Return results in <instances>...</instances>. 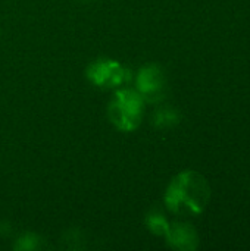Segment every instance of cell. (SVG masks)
Instances as JSON below:
<instances>
[{
	"label": "cell",
	"instance_id": "obj_1",
	"mask_svg": "<svg viewBox=\"0 0 250 251\" xmlns=\"http://www.w3.org/2000/svg\"><path fill=\"white\" fill-rule=\"evenodd\" d=\"M209 199V182L196 171H184L178 174L171 181L165 194L167 207L177 215H200L206 209Z\"/></svg>",
	"mask_w": 250,
	"mask_h": 251
},
{
	"label": "cell",
	"instance_id": "obj_2",
	"mask_svg": "<svg viewBox=\"0 0 250 251\" xmlns=\"http://www.w3.org/2000/svg\"><path fill=\"white\" fill-rule=\"evenodd\" d=\"M143 116V97L131 90H121L109 106V118L121 131H134Z\"/></svg>",
	"mask_w": 250,
	"mask_h": 251
},
{
	"label": "cell",
	"instance_id": "obj_3",
	"mask_svg": "<svg viewBox=\"0 0 250 251\" xmlns=\"http://www.w3.org/2000/svg\"><path fill=\"white\" fill-rule=\"evenodd\" d=\"M87 76L94 85L99 87H116L128 81V72L118 62L102 59L93 62L87 69Z\"/></svg>",
	"mask_w": 250,
	"mask_h": 251
},
{
	"label": "cell",
	"instance_id": "obj_4",
	"mask_svg": "<svg viewBox=\"0 0 250 251\" xmlns=\"http://www.w3.org/2000/svg\"><path fill=\"white\" fill-rule=\"evenodd\" d=\"M164 85H165V78L158 65L150 63L140 69L137 78V87L143 99H147L150 101L159 100L164 94Z\"/></svg>",
	"mask_w": 250,
	"mask_h": 251
},
{
	"label": "cell",
	"instance_id": "obj_5",
	"mask_svg": "<svg viewBox=\"0 0 250 251\" xmlns=\"http://www.w3.org/2000/svg\"><path fill=\"white\" fill-rule=\"evenodd\" d=\"M165 237L169 246L177 250L192 251L199 247V235L196 229L189 224L177 222L169 225Z\"/></svg>",
	"mask_w": 250,
	"mask_h": 251
},
{
	"label": "cell",
	"instance_id": "obj_6",
	"mask_svg": "<svg viewBox=\"0 0 250 251\" xmlns=\"http://www.w3.org/2000/svg\"><path fill=\"white\" fill-rule=\"evenodd\" d=\"M147 225H149L150 231L155 232L156 235H167V231H168V226H169V224L165 221V218L162 215H159V213L149 216Z\"/></svg>",
	"mask_w": 250,
	"mask_h": 251
},
{
	"label": "cell",
	"instance_id": "obj_7",
	"mask_svg": "<svg viewBox=\"0 0 250 251\" xmlns=\"http://www.w3.org/2000/svg\"><path fill=\"white\" fill-rule=\"evenodd\" d=\"M180 116L174 109H162V112L158 113V124L162 126H171L178 124Z\"/></svg>",
	"mask_w": 250,
	"mask_h": 251
}]
</instances>
